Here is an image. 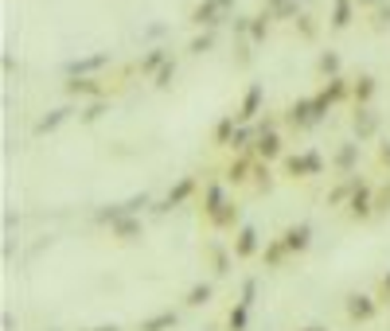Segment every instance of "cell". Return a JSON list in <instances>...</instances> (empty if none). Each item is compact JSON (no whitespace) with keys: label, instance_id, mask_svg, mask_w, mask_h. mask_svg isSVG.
Masks as SVG:
<instances>
[{"label":"cell","instance_id":"3957f363","mask_svg":"<svg viewBox=\"0 0 390 331\" xmlns=\"http://www.w3.org/2000/svg\"><path fill=\"white\" fill-rule=\"evenodd\" d=\"M207 296H211V289L203 284V289H195V292H192V300H187V304H207Z\"/></svg>","mask_w":390,"mask_h":331},{"label":"cell","instance_id":"6da1fadb","mask_svg":"<svg viewBox=\"0 0 390 331\" xmlns=\"http://www.w3.org/2000/svg\"><path fill=\"white\" fill-rule=\"evenodd\" d=\"M375 312H379V304L370 300V296H348V320L351 323H370Z\"/></svg>","mask_w":390,"mask_h":331},{"label":"cell","instance_id":"8992f818","mask_svg":"<svg viewBox=\"0 0 390 331\" xmlns=\"http://www.w3.org/2000/svg\"><path fill=\"white\" fill-rule=\"evenodd\" d=\"M98 331H114V328H98Z\"/></svg>","mask_w":390,"mask_h":331},{"label":"cell","instance_id":"277c9868","mask_svg":"<svg viewBox=\"0 0 390 331\" xmlns=\"http://www.w3.org/2000/svg\"><path fill=\"white\" fill-rule=\"evenodd\" d=\"M379 304H390V277H382V292H379Z\"/></svg>","mask_w":390,"mask_h":331},{"label":"cell","instance_id":"7a4b0ae2","mask_svg":"<svg viewBox=\"0 0 390 331\" xmlns=\"http://www.w3.org/2000/svg\"><path fill=\"white\" fill-rule=\"evenodd\" d=\"M172 323H176V316H172V312H164V316H156L153 323H145V331H160V328H172Z\"/></svg>","mask_w":390,"mask_h":331},{"label":"cell","instance_id":"5b68a950","mask_svg":"<svg viewBox=\"0 0 390 331\" xmlns=\"http://www.w3.org/2000/svg\"><path fill=\"white\" fill-rule=\"evenodd\" d=\"M304 331H324V328H304Z\"/></svg>","mask_w":390,"mask_h":331}]
</instances>
